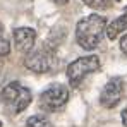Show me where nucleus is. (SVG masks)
I'll list each match as a JSON object with an SVG mask.
<instances>
[{"label": "nucleus", "instance_id": "7ed1b4c3", "mask_svg": "<svg viewBox=\"0 0 127 127\" xmlns=\"http://www.w3.org/2000/svg\"><path fill=\"white\" fill-rule=\"evenodd\" d=\"M0 101L10 113H19L31 103V91L19 83H9L0 93Z\"/></svg>", "mask_w": 127, "mask_h": 127}, {"label": "nucleus", "instance_id": "1a4fd4ad", "mask_svg": "<svg viewBox=\"0 0 127 127\" xmlns=\"http://www.w3.org/2000/svg\"><path fill=\"white\" fill-rule=\"evenodd\" d=\"M28 127H52V122L45 115H33L28 119Z\"/></svg>", "mask_w": 127, "mask_h": 127}, {"label": "nucleus", "instance_id": "f03ea898", "mask_svg": "<svg viewBox=\"0 0 127 127\" xmlns=\"http://www.w3.org/2000/svg\"><path fill=\"white\" fill-rule=\"evenodd\" d=\"M24 65L38 74H46V72H53L59 67V59L53 48L43 45L41 48H34L33 52H29L24 59Z\"/></svg>", "mask_w": 127, "mask_h": 127}, {"label": "nucleus", "instance_id": "f8f14e48", "mask_svg": "<svg viewBox=\"0 0 127 127\" xmlns=\"http://www.w3.org/2000/svg\"><path fill=\"white\" fill-rule=\"evenodd\" d=\"M120 50H122V52L127 55V34L122 38V40H120Z\"/></svg>", "mask_w": 127, "mask_h": 127}, {"label": "nucleus", "instance_id": "39448f33", "mask_svg": "<svg viewBox=\"0 0 127 127\" xmlns=\"http://www.w3.org/2000/svg\"><path fill=\"white\" fill-rule=\"evenodd\" d=\"M69 100V89L62 84H52L40 95V106L46 112L60 110Z\"/></svg>", "mask_w": 127, "mask_h": 127}, {"label": "nucleus", "instance_id": "20e7f679", "mask_svg": "<svg viewBox=\"0 0 127 127\" xmlns=\"http://www.w3.org/2000/svg\"><path fill=\"white\" fill-rule=\"evenodd\" d=\"M100 59L96 55H88V57H81L77 60H74L72 64H69L67 67V79L69 84L72 88H77L83 81L86 79V76L96 72L100 69Z\"/></svg>", "mask_w": 127, "mask_h": 127}, {"label": "nucleus", "instance_id": "dca6fc26", "mask_svg": "<svg viewBox=\"0 0 127 127\" xmlns=\"http://www.w3.org/2000/svg\"><path fill=\"white\" fill-rule=\"evenodd\" d=\"M0 127H2V122H0Z\"/></svg>", "mask_w": 127, "mask_h": 127}, {"label": "nucleus", "instance_id": "9d476101", "mask_svg": "<svg viewBox=\"0 0 127 127\" xmlns=\"http://www.w3.org/2000/svg\"><path fill=\"white\" fill-rule=\"evenodd\" d=\"M9 52H10V45H9V40H5V38H0V57H5V55H9Z\"/></svg>", "mask_w": 127, "mask_h": 127}, {"label": "nucleus", "instance_id": "4468645a", "mask_svg": "<svg viewBox=\"0 0 127 127\" xmlns=\"http://www.w3.org/2000/svg\"><path fill=\"white\" fill-rule=\"evenodd\" d=\"M53 2H55V3H59V5H64V3H67L69 0H53Z\"/></svg>", "mask_w": 127, "mask_h": 127}, {"label": "nucleus", "instance_id": "2eb2a0df", "mask_svg": "<svg viewBox=\"0 0 127 127\" xmlns=\"http://www.w3.org/2000/svg\"><path fill=\"white\" fill-rule=\"evenodd\" d=\"M124 10H126V12H127V5H126V7H124Z\"/></svg>", "mask_w": 127, "mask_h": 127}, {"label": "nucleus", "instance_id": "423d86ee", "mask_svg": "<svg viewBox=\"0 0 127 127\" xmlns=\"http://www.w3.org/2000/svg\"><path fill=\"white\" fill-rule=\"evenodd\" d=\"M124 95V81L122 77H113L105 84L103 91L100 93V105L103 108H113L119 105Z\"/></svg>", "mask_w": 127, "mask_h": 127}, {"label": "nucleus", "instance_id": "f257e3e1", "mask_svg": "<svg viewBox=\"0 0 127 127\" xmlns=\"http://www.w3.org/2000/svg\"><path fill=\"white\" fill-rule=\"evenodd\" d=\"M105 34H106V19L98 16V14L86 16L76 26V40L79 43V46L84 50H95L101 43Z\"/></svg>", "mask_w": 127, "mask_h": 127}, {"label": "nucleus", "instance_id": "ddd939ff", "mask_svg": "<svg viewBox=\"0 0 127 127\" xmlns=\"http://www.w3.org/2000/svg\"><path fill=\"white\" fill-rule=\"evenodd\" d=\"M122 122H124V126L127 127V106L124 108V112H122Z\"/></svg>", "mask_w": 127, "mask_h": 127}, {"label": "nucleus", "instance_id": "6e6552de", "mask_svg": "<svg viewBox=\"0 0 127 127\" xmlns=\"http://www.w3.org/2000/svg\"><path fill=\"white\" fill-rule=\"evenodd\" d=\"M127 31V14L124 16H120V17H117L115 21H112L108 24V28H106V36H108V40H117L122 33H126Z\"/></svg>", "mask_w": 127, "mask_h": 127}, {"label": "nucleus", "instance_id": "9b49d317", "mask_svg": "<svg viewBox=\"0 0 127 127\" xmlns=\"http://www.w3.org/2000/svg\"><path fill=\"white\" fill-rule=\"evenodd\" d=\"M83 2H86L93 9H103V7H106V0H83Z\"/></svg>", "mask_w": 127, "mask_h": 127}, {"label": "nucleus", "instance_id": "0eeeda50", "mask_svg": "<svg viewBox=\"0 0 127 127\" xmlns=\"http://www.w3.org/2000/svg\"><path fill=\"white\" fill-rule=\"evenodd\" d=\"M14 41L17 50L21 52H33V46L36 41V31L33 28H16L14 29Z\"/></svg>", "mask_w": 127, "mask_h": 127}, {"label": "nucleus", "instance_id": "f3484780", "mask_svg": "<svg viewBox=\"0 0 127 127\" xmlns=\"http://www.w3.org/2000/svg\"><path fill=\"white\" fill-rule=\"evenodd\" d=\"M117 2H120V0H117Z\"/></svg>", "mask_w": 127, "mask_h": 127}]
</instances>
